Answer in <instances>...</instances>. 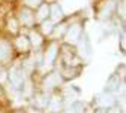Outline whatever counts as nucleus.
I'll return each instance as SVG.
<instances>
[{
  "label": "nucleus",
  "instance_id": "1",
  "mask_svg": "<svg viewBox=\"0 0 126 113\" xmlns=\"http://www.w3.org/2000/svg\"><path fill=\"white\" fill-rule=\"evenodd\" d=\"M51 12H53V18H54V20L62 18V9H60L59 5H53V6H51Z\"/></svg>",
  "mask_w": 126,
  "mask_h": 113
},
{
  "label": "nucleus",
  "instance_id": "2",
  "mask_svg": "<svg viewBox=\"0 0 126 113\" xmlns=\"http://www.w3.org/2000/svg\"><path fill=\"white\" fill-rule=\"evenodd\" d=\"M78 33H80V28H78V27H74V31L71 30V33H69V36H68V40H77Z\"/></svg>",
  "mask_w": 126,
  "mask_h": 113
},
{
  "label": "nucleus",
  "instance_id": "3",
  "mask_svg": "<svg viewBox=\"0 0 126 113\" xmlns=\"http://www.w3.org/2000/svg\"><path fill=\"white\" fill-rule=\"evenodd\" d=\"M47 13H48V6L47 5H44V6H41V9H39V20H42V18H45L47 17Z\"/></svg>",
  "mask_w": 126,
  "mask_h": 113
},
{
  "label": "nucleus",
  "instance_id": "4",
  "mask_svg": "<svg viewBox=\"0 0 126 113\" xmlns=\"http://www.w3.org/2000/svg\"><path fill=\"white\" fill-rule=\"evenodd\" d=\"M5 57H8V46L2 43L0 45V58H5Z\"/></svg>",
  "mask_w": 126,
  "mask_h": 113
},
{
  "label": "nucleus",
  "instance_id": "5",
  "mask_svg": "<svg viewBox=\"0 0 126 113\" xmlns=\"http://www.w3.org/2000/svg\"><path fill=\"white\" fill-rule=\"evenodd\" d=\"M41 2H42V0H26V3H27L29 6H38Z\"/></svg>",
  "mask_w": 126,
  "mask_h": 113
},
{
  "label": "nucleus",
  "instance_id": "6",
  "mask_svg": "<svg viewBox=\"0 0 126 113\" xmlns=\"http://www.w3.org/2000/svg\"><path fill=\"white\" fill-rule=\"evenodd\" d=\"M44 31H45V33L51 31V22H45V24H44Z\"/></svg>",
  "mask_w": 126,
  "mask_h": 113
},
{
  "label": "nucleus",
  "instance_id": "7",
  "mask_svg": "<svg viewBox=\"0 0 126 113\" xmlns=\"http://www.w3.org/2000/svg\"><path fill=\"white\" fill-rule=\"evenodd\" d=\"M54 55H56V46L51 48V52H50V58H48V61H51V60L54 58Z\"/></svg>",
  "mask_w": 126,
  "mask_h": 113
},
{
  "label": "nucleus",
  "instance_id": "8",
  "mask_svg": "<svg viewBox=\"0 0 126 113\" xmlns=\"http://www.w3.org/2000/svg\"><path fill=\"white\" fill-rule=\"evenodd\" d=\"M21 18H23V21L26 20L27 22L30 21V17H29V12H23V15H21Z\"/></svg>",
  "mask_w": 126,
  "mask_h": 113
},
{
  "label": "nucleus",
  "instance_id": "9",
  "mask_svg": "<svg viewBox=\"0 0 126 113\" xmlns=\"http://www.w3.org/2000/svg\"><path fill=\"white\" fill-rule=\"evenodd\" d=\"M32 37H33V43H41V39H39V36L38 34H32Z\"/></svg>",
  "mask_w": 126,
  "mask_h": 113
},
{
  "label": "nucleus",
  "instance_id": "10",
  "mask_svg": "<svg viewBox=\"0 0 126 113\" xmlns=\"http://www.w3.org/2000/svg\"><path fill=\"white\" fill-rule=\"evenodd\" d=\"M18 45H20V46H21V48H23V46H24V48H26V46H27V42H26V40H23V37H21V39H20V40H18Z\"/></svg>",
  "mask_w": 126,
  "mask_h": 113
}]
</instances>
